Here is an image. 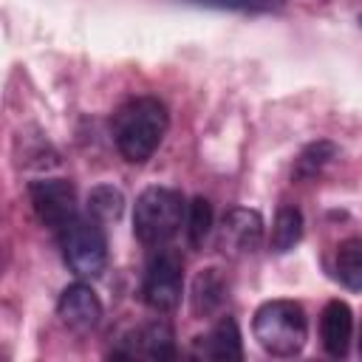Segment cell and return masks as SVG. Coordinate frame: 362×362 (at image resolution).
Wrapping results in <instances>:
<instances>
[{
	"mask_svg": "<svg viewBox=\"0 0 362 362\" xmlns=\"http://www.w3.org/2000/svg\"><path fill=\"white\" fill-rule=\"evenodd\" d=\"M167 124H170V116L164 102H158L156 96H136L124 102L113 116L116 150L130 164H141L158 150L167 133Z\"/></svg>",
	"mask_w": 362,
	"mask_h": 362,
	"instance_id": "1",
	"label": "cell"
},
{
	"mask_svg": "<svg viewBox=\"0 0 362 362\" xmlns=\"http://www.w3.org/2000/svg\"><path fill=\"white\" fill-rule=\"evenodd\" d=\"M257 345L272 356H297L308 339V320L294 300H266L252 320Z\"/></svg>",
	"mask_w": 362,
	"mask_h": 362,
	"instance_id": "2",
	"label": "cell"
},
{
	"mask_svg": "<svg viewBox=\"0 0 362 362\" xmlns=\"http://www.w3.org/2000/svg\"><path fill=\"white\" fill-rule=\"evenodd\" d=\"M187 218V204L178 189L147 187L133 206V235L144 246H164L173 240Z\"/></svg>",
	"mask_w": 362,
	"mask_h": 362,
	"instance_id": "3",
	"label": "cell"
},
{
	"mask_svg": "<svg viewBox=\"0 0 362 362\" xmlns=\"http://www.w3.org/2000/svg\"><path fill=\"white\" fill-rule=\"evenodd\" d=\"M62 255L74 274L79 277H99L107 266V238L102 223L90 215H76L62 232Z\"/></svg>",
	"mask_w": 362,
	"mask_h": 362,
	"instance_id": "4",
	"label": "cell"
},
{
	"mask_svg": "<svg viewBox=\"0 0 362 362\" xmlns=\"http://www.w3.org/2000/svg\"><path fill=\"white\" fill-rule=\"evenodd\" d=\"M181 294H184V260L178 252L161 249L144 272L141 297H144L147 308L167 314V311L178 308Z\"/></svg>",
	"mask_w": 362,
	"mask_h": 362,
	"instance_id": "5",
	"label": "cell"
},
{
	"mask_svg": "<svg viewBox=\"0 0 362 362\" xmlns=\"http://www.w3.org/2000/svg\"><path fill=\"white\" fill-rule=\"evenodd\" d=\"M28 198L34 206V215L42 226L62 232L76 218V189L65 178H40L31 181Z\"/></svg>",
	"mask_w": 362,
	"mask_h": 362,
	"instance_id": "6",
	"label": "cell"
},
{
	"mask_svg": "<svg viewBox=\"0 0 362 362\" xmlns=\"http://www.w3.org/2000/svg\"><path fill=\"white\" fill-rule=\"evenodd\" d=\"M218 249L226 257H246L260 249L263 243V218L257 209L249 206H235L223 215L215 238Z\"/></svg>",
	"mask_w": 362,
	"mask_h": 362,
	"instance_id": "7",
	"label": "cell"
},
{
	"mask_svg": "<svg viewBox=\"0 0 362 362\" xmlns=\"http://www.w3.org/2000/svg\"><path fill=\"white\" fill-rule=\"evenodd\" d=\"M57 314L71 331L88 334L102 320V300L96 297V291L88 283H71L62 288V294L57 300Z\"/></svg>",
	"mask_w": 362,
	"mask_h": 362,
	"instance_id": "8",
	"label": "cell"
},
{
	"mask_svg": "<svg viewBox=\"0 0 362 362\" xmlns=\"http://www.w3.org/2000/svg\"><path fill=\"white\" fill-rule=\"evenodd\" d=\"M113 356H144V359H175L178 356V348H175V334L173 328L164 322V320H156V322H147L141 325L139 331H133L130 337L122 339V348L110 351Z\"/></svg>",
	"mask_w": 362,
	"mask_h": 362,
	"instance_id": "9",
	"label": "cell"
},
{
	"mask_svg": "<svg viewBox=\"0 0 362 362\" xmlns=\"http://www.w3.org/2000/svg\"><path fill=\"white\" fill-rule=\"evenodd\" d=\"M195 354L215 362H238L243 359V337L235 317H221L204 337L195 339Z\"/></svg>",
	"mask_w": 362,
	"mask_h": 362,
	"instance_id": "10",
	"label": "cell"
},
{
	"mask_svg": "<svg viewBox=\"0 0 362 362\" xmlns=\"http://www.w3.org/2000/svg\"><path fill=\"white\" fill-rule=\"evenodd\" d=\"M354 337V311L345 300H328L320 314V339L325 354L331 356H348Z\"/></svg>",
	"mask_w": 362,
	"mask_h": 362,
	"instance_id": "11",
	"label": "cell"
},
{
	"mask_svg": "<svg viewBox=\"0 0 362 362\" xmlns=\"http://www.w3.org/2000/svg\"><path fill=\"white\" fill-rule=\"evenodd\" d=\"M226 300V280L218 269H204L195 274L192 288H189V308L195 317H209L215 314Z\"/></svg>",
	"mask_w": 362,
	"mask_h": 362,
	"instance_id": "12",
	"label": "cell"
},
{
	"mask_svg": "<svg viewBox=\"0 0 362 362\" xmlns=\"http://www.w3.org/2000/svg\"><path fill=\"white\" fill-rule=\"evenodd\" d=\"M334 272L337 280L351 288V291H362V238H345L337 246V257H334Z\"/></svg>",
	"mask_w": 362,
	"mask_h": 362,
	"instance_id": "13",
	"label": "cell"
},
{
	"mask_svg": "<svg viewBox=\"0 0 362 362\" xmlns=\"http://www.w3.org/2000/svg\"><path fill=\"white\" fill-rule=\"evenodd\" d=\"M334 156H337V144L328 141V139H317V141H311V144H305L300 150V156L294 158L291 175L297 181H311V178H317L331 164Z\"/></svg>",
	"mask_w": 362,
	"mask_h": 362,
	"instance_id": "14",
	"label": "cell"
},
{
	"mask_svg": "<svg viewBox=\"0 0 362 362\" xmlns=\"http://www.w3.org/2000/svg\"><path fill=\"white\" fill-rule=\"evenodd\" d=\"M303 240V212L297 206H280L272 226V252L286 255Z\"/></svg>",
	"mask_w": 362,
	"mask_h": 362,
	"instance_id": "15",
	"label": "cell"
},
{
	"mask_svg": "<svg viewBox=\"0 0 362 362\" xmlns=\"http://www.w3.org/2000/svg\"><path fill=\"white\" fill-rule=\"evenodd\" d=\"M124 212V195L113 184H99L88 192V215L99 223H113Z\"/></svg>",
	"mask_w": 362,
	"mask_h": 362,
	"instance_id": "16",
	"label": "cell"
},
{
	"mask_svg": "<svg viewBox=\"0 0 362 362\" xmlns=\"http://www.w3.org/2000/svg\"><path fill=\"white\" fill-rule=\"evenodd\" d=\"M184 223H187V240H189V246L192 249H201L204 240H206V235L212 232V204H209V198L195 195L187 204Z\"/></svg>",
	"mask_w": 362,
	"mask_h": 362,
	"instance_id": "17",
	"label": "cell"
},
{
	"mask_svg": "<svg viewBox=\"0 0 362 362\" xmlns=\"http://www.w3.org/2000/svg\"><path fill=\"white\" fill-rule=\"evenodd\" d=\"M181 3L218 8V11H240V14H269L286 6V0H181Z\"/></svg>",
	"mask_w": 362,
	"mask_h": 362,
	"instance_id": "18",
	"label": "cell"
},
{
	"mask_svg": "<svg viewBox=\"0 0 362 362\" xmlns=\"http://www.w3.org/2000/svg\"><path fill=\"white\" fill-rule=\"evenodd\" d=\"M359 356H362V331H359Z\"/></svg>",
	"mask_w": 362,
	"mask_h": 362,
	"instance_id": "19",
	"label": "cell"
},
{
	"mask_svg": "<svg viewBox=\"0 0 362 362\" xmlns=\"http://www.w3.org/2000/svg\"><path fill=\"white\" fill-rule=\"evenodd\" d=\"M359 25H362V14H359Z\"/></svg>",
	"mask_w": 362,
	"mask_h": 362,
	"instance_id": "20",
	"label": "cell"
}]
</instances>
